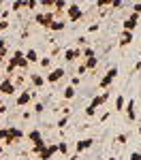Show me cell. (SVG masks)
<instances>
[{"mask_svg":"<svg viewBox=\"0 0 141 160\" xmlns=\"http://www.w3.org/2000/svg\"><path fill=\"white\" fill-rule=\"evenodd\" d=\"M24 139V130L17 126H9V128H0V143L2 145H15Z\"/></svg>","mask_w":141,"mask_h":160,"instance_id":"cell-1","label":"cell"},{"mask_svg":"<svg viewBox=\"0 0 141 160\" xmlns=\"http://www.w3.org/2000/svg\"><path fill=\"white\" fill-rule=\"evenodd\" d=\"M118 73H120V68H118V66H109V68H107V73H105V77H103L101 81H98V90H101V92L109 90V86H111V83L115 81Z\"/></svg>","mask_w":141,"mask_h":160,"instance_id":"cell-2","label":"cell"},{"mask_svg":"<svg viewBox=\"0 0 141 160\" xmlns=\"http://www.w3.org/2000/svg\"><path fill=\"white\" fill-rule=\"evenodd\" d=\"M64 77H66V68H64V66H56V68H51L49 73L45 75V83H49V86L60 83Z\"/></svg>","mask_w":141,"mask_h":160,"instance_id":"cell-3","label":"cell"},{"mask_svg":"<svg viewBox=\"0 0 141 160\" xmlns=\"http://www.w3.org/2000/svg\"><path fill=\"white\" fill-rule=\"evenodd\" d=\"M64 15H66V22H79L81 17H83V11H81V7L77 4V2H71L66 9H64Z\"/></svg>","mask_w":141,"mask_h":160,"instance_id":"cell-4","label":"cell"},{"mask_svg":"<svg viewBox=\"0 0 141 160\" xmlns=\"http://www.w3.org/2000/svg\"><path fill=\"white\" fill-rule=\"evenodd\" d=\"M32 98H34V90L24 88V90L17 92V96H15V105H17V107H28V105L32 102Z\"/></svg>","mask_w":141,"mask_h":160,"instance_id":"cell-5","label":"cell"},{"mask_svg":"<svg viewBox=\"0 0 141 160\" xmlns=\"http://www.w3.org/2000/svg\"><path fill=\"white\" fill-rule=\"evenodd\" d=\"M53 19H56L53 11H38L37 15H34V22H37V24L41 26V28H45V30L49 28V24L53 22Z\"/></svg>","mask_w":141,"mask_h":160,"instance_id":"cell-6","label":"cell"},{"mask_svg":"<svg viewBox=\"0 0 141 160\" xmlns=\"http://www.w3.org/2000/svg\"><path fill=\"white\" fill-rule=\"evenodd\" d=\"M17 92H19V90L15 88L11 77H4V79L0 81V94H2V96H13V94H17Z\"/></svg>","mask_w":141,"mask_h":160,"instance_id":"cell-7","label":"cell"},{"mask_svg":"<svg viewBox=\"0 0 141 160\" xmlns=\"http://www.w3.org/2000/svg\"><path fill=\"white\" fill-rule=\"evenodd\" d=\"M56 154H58V143H45V148L41 149L37 156H38L41 160H51Z\"/></svg>","mask_w":141,"mask_h":160,"instance_id":"cell-8","label":"cell"},{"mask_svg":"<svg viewBox=\"0 0 141 160\" xmlns=\"http://www.w3.org/2000/svg\"><path fill=\"white\" fill-rule=\"evenodd\" d=\"M139 19H141V15H137V13H130L126 19L122 22V30H126V32H133V30L139 26Z\"/></svg>","mask_w":141,"mask_h":160,"instance_id":"cell-9","label":"cell"},{"mask_svg":"<svg viewBox=\"0 0 141 160\" xmlns=\"http://www.w3.org/2000/svg\"><path fill=\"white\" fill-rule=\"evenodd\" d=\"M81 60V49L79 47H68V49H64V62L66 64H73V62Z\"/></svg>","mask_w":141,"mask_h":160,"instance_id":"cell-10","label":"cell"},{"mask_svg":"<svg viewBox=\"0 0 141 160\" xmlns=\"http://www.w3.org/2000/svg\"><path fill=\"white\" fill-rule=\"evenodd\" d=\"M28 81H30V86H32V90L37 92V90H41V88H45V75L30 73V75H28Z\"/></svg>","mask_w":141,"mask_h":160,"instance_id":"cell-11","label":"cell"},{"mask_svg":"<svg viewBox=\"0 0 141 160\" xmlns=\"http://www.w3.org/2000/svg\"><path fill=\"white\" fill-rule=\"evenodd\" d=\"M92 145H94V139H92V137H88V139H79V141L75 143V152H77V156H79V154H83V152H88Z\"/></svg>","mask_w":141,"mask_h":160,"instance_id":"cell-12","label":"cell"},{"mask_svg":"<svg viewBox=\"0 0 141 160\" xmlns=\"http://www.w3.org/2000/svg\"><path fill=\"white\" fill-rule=\"evenodd\" d=\"M124 111H126V122H135V120H137V113H135V98L126 100Z\"/></svg>","mask_w":141,"mask_h":160,"instance_id":"cell-13","label":"cell"},{"mask_svg":"<svg viewBox=\"0 0 141 160\" xmlns=\"http://www.w3.org/2000/svg\"><path fill=\"white\" fill-rule=\"evenodd\" d=\"M133 38H135V34H133V32H126V30H122V34H120V41H118V47H128V45H133Z\"/></svg>","mask_w":141,"mask_h":160,"instance_id":"cell-14","label":"cell"},{"mask_svg":"<svg viewBox=\"0 0 141 160\" xmlns=\"http://www.w3.org/2000/svg\"><path fill=\"white\" fill-rule=\"evenodd\" d=\"M107 100H109V92H107V90H105V92H101V94H96V96H94V98H92V102H90V105H92V107H96V109H98V107H103V105H105V102H107Z\"/></svg>","mask_w":141,"mask_h":160,"instance_id":"cell-15","label":"cell"},{"mask_svg":"<svg viewBox=\"0 0 141 160\" xmlns=\"http://www.w3.org/2000/svg\"><path fill=\"white\" fill-rule=\"evenodd\" d=\"M28 141H30L32 145H37V143H43L45 139H43V135H41V130L34 128V130H30V132H28Z\"/></svg>","mask_w":141,"mask_h":160,"instance_id":"cell-16","label":"cell"},{"mask_svg":"<svg viewBox=\"0 0 141 160\" xmlns=\"http://www.w3.org/2000/svg\"><path fill=\"white\" fill-rule=\"evenodd\" d=\"M47 30H51V32H64L66 30V24H64V19H53Z\"/></svg>","mask_w":141,"mask_h":160,"instance_id":"cell-17","label":"cell"},{"mask_svg":"<svg viewBox=\"0 0 141 160\" xmlns=\"http://www.w3.org/2000/svg\"><path fill=\"white\" fill-rule=\"evenodd\" d=\"M24 58L28 60V64H37L41 56H38V51H37V49H32V47H30L28 51H24Z\"/></svg>","mask_w":141,"mask_h":160,"instance_id":"cell-18","label":"cell"},{"mask_svg":"<svg viewBox=\"0 0 141 160\" xmlns=\"http://www.w3.org/2000/svg\"><path fill=\"white\" fill-rule=\"evenodd\" d=\"M77 96V88H73V86H66L62 90V98L64 100H73Z\"/></svg>","mask_w":141,"mask_h":160,"instance_id":"cell-19","label":"cell"},{"mask_svg":"<svg viewBox=\"0 0 141 160\" xmlns=\"http://www.w3.org/2000/svg\"><path fill=\"white\" fill-rule=\"evenodd\" d=\"M9 58V47H7V41L0 37V64Z\"/></svg>","mask_w":141,"mask_h":160,"instance_id":"cell-20","label":"cell"},{"mask_svg":"<svg viewBox=\"0 0 141 160\" xmlns=\"http://www.w3.org/2000/svg\"><path fill=\"white\" fill-rule=\"evenodd\" d=\"M113 107L115 109L113 111H124V107H126V96H115V102H113Z\"/></svg>","mask_w":141,"mask_h":160,"instance_id":"cell-21","label":"cell"},{"mask_svg":"<svg viewBox=\"0 0 141 160\" xmlns=\"http://www.w3.org/2000/svg\"><path fill=\"white\" fill-rule=\"evenodd\" d=\"M83 64H86L88 71H96V66H98V58H96V56H94V58H88V60H83Z\"/></svg>","mask_w":141,"mask_h":160,"instance_id":"cell-22","label":"cell"},{"mask_svg":"<svg viewBox=\"0 0 141 160\" xmlns=\"http://www.w3.org/2000/svg\"><path fill=\"white\" fill-rule=\"evenodd\" d=\"M24 9H26V0H13V4H11V11L19 13V11H24Z\"/></svg>","mask_w":141,"mask_h":160,"instance_id":"cell-23","label":"cell"},{"mask_svg":"<svg viewBox=\"0 0 141 160\" xmlns=\"http://www.w3.org/2000/svg\"><path fill=\"white\" fill-rule=\"evenodd\" d=\"M94 56H96V51L92 47H83L81 49V60H88V58H94Z\"/></svg>","mask_w":141,"mask_h":160,"instance_id":"cell-24","label":"cell"},{"mask_svg":"<svg viewBox=\"0 0 141 160\" xmlns=\"http://www.w3.org/2000/svg\"><path fill=\"white\" fill-rule=\"evenodd\" d=\"M41 68H51V58L49 56H43V58H38V62H37Z\"/></svg>","mask_w":141,"mask_h":160,"instance_id":"cell-25","label":"cell"},{"mask_svg":"<svg viewBox=\"0 0 141 160\" xmlns=\"http://www.w3.org/2000/svg\"><path fill=\"white\" fill-rule=\"evenodd\" d=\"M38 7L43 11H53V0H38Z\"/></svg>","mask_w":141,"mask_h":160,"instance_id":"cell-26","label":"cell"},{"mask_svg":"<svg viewBox=\"0 0 141 160\" xmlns=\"http://www.w3.org/2000/svg\"><path fill=\"white\" fill-rule=\"evenodd\" d=\"M126 141H128V135H126V132H120V135H118V137L113 139V143H115V145H124Z\"/></svg>","mask_w":141,"mask_h":160,"instance_id":"cell-27","label":"cell"},{"mask_svg":"<svg viewBox=\"0 0 141 160\" xmlns=\"http://www.w3.org/2000/svg\"><path fill=\"white\" fill-rule=\"evenodd\" d=\"M86 73H88L86 64H83V60H79V64H77V77H83Z\"/></svg>","mask_w":141,"mask_h":160,"instance_id":"cell-28","label":"cell"},{"mask_svg":"<svg viewBox=\"0 0 141 160\" xmlns=\"http://www.w3.org/2000/svg\"><path fill=\"white\" fill-rule=\"evenodd\" d=\"M26 9H28V11H37L38 9V0H26Z\"/></svg>","mask_w":141,"mask_h":160,"instance_id":"cell-29","label":"cell"},{"mask_svg":"<svg viewBox=\"0 0 141 160\" xmlns=\"http://www.w3.org/2000/svg\"><path fill=\"white\" fill-rule=\"evenodd\" d=\"M66 124H68V115H62V118H60V120L56 122V126H58V128L62 130V128H66Z\"/></svg>","mask_w":141,"mask_h":160,"instance_id":"cell-30","label":"cell"},{"mask_svg":"<svg viewBox=\"0 0 141 160\" xmlns=\"http://www.w3.org/2000/svg\"><path fill=\"white\" fill-rule=\"evenodd\" d=\"M58 154H62V156H68V145L66 143H58Z\"/></svg>","mask_w":141,"mask_h":160,"instance_id":"cell-31","label":"cell"},{"mask_svg":"<svg viewBox=\"0 0 141 160\" xmlns=\"http://www.w3.org/2000/svg\"><path fill=\"white\" fill-rule=\"evenodd\" d=\"M9 28H11V22H9V19H0V34L7 32Z\"/></svg>","mask_w":141,"mask_h":160,"instance_id":"cell-32","label":"cell"},{"mask_svg":"<svg viewBox=\"0 0 141 160\" xmlns=\"http://www.w3.org/2000/svg\"><path fill=\"white\" fill-rule=\"evenodd\" d=\"M77 47H79V49L88 47V37H79V38H77Z\"/></svg>","mask_w":141,"mask_h":160,"instance_id":"cell-33","label":"cell"},{"mask_svg":"<svg viewBox=\"0 0 141 160\" xmlns=\"http://www.w3.org/2000/svg\"><path fill=\"white\" fill-rule=\"evenodd\" d=\"M96 113H98V109H96V107H92V105H88V107H86V115H88V118H94Z\"/></svg>","mask_w":141,"mask_h":160,"instance_id":"cell-34","label":"cell"},{"mask_svg":"<svg viewBox=\"0 0 141 160\" xmlns=\"http://www.w3.org/2000/svg\"><path fill=\"white\" fill-rule=\"evenodd\" d=\"M109 7V0H96V9H101V11H105Z\"/></svg>","mask_w":141,"mask_h":160,"instance_id":"cell-35","label":"cell"},{"mask_svg":"<svg viewBox=\"0 0 141 160\" xmlns=\"http://www.w3.org/2000/svg\"><path fill=\"white\" fill-rule=\"evenodd\" d=\"M43 111H45V105H43V102H41V100H38L37 105H34V113H37V115H41V113H43Z\"/></svg>","mask_w":141,"mask_h":160,"instance_id":"cell-36","label":"cell"},{"mask_svg":"<svg viewBox=\"0 0 141 160\" xmlns=\"http://www.w3.org/2000/svg\"><path fill=\"white\" fill-rule=\"evenodd\" d=\"M109 9H122V0H109Z\"/></svg>","mask_w":141,"mask_h":160,"instance_id":"cell-37","label":"cell"},{"mask_svg":"<svg viewBox=\"0 0 141 160\" xmlns=\"http://www.w3.org/2000/svg\"><path fill=\"white\" fill-rule=\"evenodd\" d=\"M79 83H81V77H77V75H73V77H71V83H68V86L77 88V86H79Z\"/></svg>","mask_w":141,"mask_h":160,"instance_id":"cell-38","label":"cell"},{"mask_svg":"<svg viewBox=\"0 0 141 160\" xmlns=\"http://www.w3.org/2000/svg\"><path fill=\"white\" fill-rule=\"evenodd\" d=\"M98 28H101V26H98V22H94V24L88 26V32H90V34H92V32H98Z\"/></svg>","mask_w":141,"mask_h":160,"instance_id":"cell-39","label":"cell"},{"mask_svg":"<svg viewBox=\"0 0 141 160\" xmlns=\"http://www.w3.org/2000/svg\"><path fill=\"white\" fill-rule=\"evenodd\" d=\"M133 13L141 15V2H135V4H133Z\"/></svg>","mask_w":141,"mask_h":160,"instance_id":"cell-40","label":"cell"},{"mask_svg":"<svg viewBox=\"0 0 141 160\" xmlns=\"http://www.w3.org/2000/svg\"><path fill=\"white\" fill-rule=\"evenodd\" d=\"M7 111H9V107H7V105H4V102L0 100V118H2V115H4Z\"/></svg>","mask_w":141,"mask_h":160,"instance_id":"cell-41","label":"cell"},{"mask_svg":"<svg viewBox=\"0 0 141 160\" xmlns=\"http://www.w3.org/2000/svg\"><path fill=\"white\" fill-rule=\"evenodd\" d=\"M109 115H111V111H107V113H103V115H101V120H98V122H101V124H105L107 120H109Z\"/></svg>","mask_w":141,"mask_h":160,"instance_id":"cell-42","label":"cell"},{"mask_svg":"<svg viewBox=\"0 0 141 160\" xmlns=\"http://www.w3.org/2000/svg\"><path fill=\"white\" fill-rule=\"evenodd\" d=\"M130 160H141V152H133L130 154Z\"/></svg>","mask_w":141,"mask_h":160,"instance_id":"cell-43","label":"cell"},{"mask_svg":"<svg viewBox=\"0 0 141 160\" xmlns=\"http://www.w3.org/2000/svg\"><path fill=\"white\" fill-rule=\"evenodd\" d=\"M139 71H141V60L137 62V64H135V68H133V73H139Z\"/></svg>","mask_w":141,"mask_h":160,"instance_id":"cell-44","label":"cell"},{"mask_svg":"<svg viewBox=\"0 0 141 160\" xmlns=\"http://www.w3.org/2000/svg\"><path fill=\"white\" fill-rule=\"evenodd\" d=\"M58 53H60V47H58V45H56V47H53V49H51V56H58Z\"/></svg>","mask_w":141,"mask_h":160,"instance_id":"cell-45","label":"cell"},{"mask_svg":"<svg viewBox=\"0 0 141 160\" xmlns=\"http://www.w3.org/2000/svg\"><path fill=\"white\" fill-rule=\"evenodd\" d=\"M2 152H4V145H2V143H0V156H2Z\"/></svg>","mask_w":141,"mask_h":160,"instance_id":"cell-46","label":"cell"},{"mask_svg":"<svg viewBox=\"0 0 141 160\" xmlns=\"http://www.w3.org/2000/svg\"><path fill=\"white\" fill-rule=\"evenodd\" d=\"M137 132H139V135H141V122H139V128H137Z\"/></svg>","mask_w":141,"mask_h":160,"instance_id":"cell-47","label":"cell"},{"mask_svg":"<svg viewBox=\"0 0 141 160\" xmlns=\"http://www.w3.org/2000/svg\"><path fill=\"white\" fill-rule=\"evenodd\" d=\"M2 2H4V0H0V7H2Z\"/></svg>","mask_w":141,"mask_h":160,"instance_id":"cell-48","label":"cell"},{"mask_svg":"<svg viewBox=\"0 0 141 160\" xmlns=\"http://www.w3.org/2000/svg\"><path fill=\"white\" fill-rule=\"evenodd\" d=\"M0 160H2V156H0Z\"/></svg>","mask_w":141,"mask_h":160,"instance_id":"cell-49","label":"cell"},{"mask_svg":"<svg viewBox=\"0 0 141 160\" xmlns=\"http://www.w3.org/2000/svg\"><path fill=\"white\" fill-rule=\"evenodd\" d=\"M0 75H2V71H0Z\"/></svg>","mask_w":141,"mask_h":160,"instance_id":"cell-50","label":"cell"},{"mask_svg":"<svg viewBox=\"0 0 141 160\" xmlns=\"http://www.w3.org/2000/svg\"><path fill=\"white\" fill-rule=\"evenodd\" d=\"M53 2H56V0H53Z\"/></svg>","mask_w":141,"mask_h":160,"instance_id":"cell-51","label":"cell"}]
</instances>
